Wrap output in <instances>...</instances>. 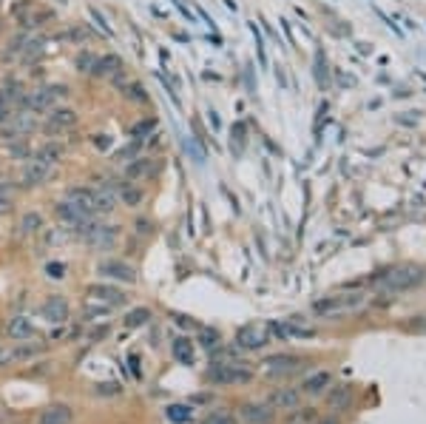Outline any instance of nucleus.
Here are the masks:
<instances>
[{
	"label": "nucleus",
	"instance_id": "1",
	"mask_svg": "<svg viewBox=\"0 0 426 424\" xmlns=\"http://www.w3.org/2000/svg\"><path fill=\"white\" fill-rule=\"evenodd\" d=\"M9 14H12V21L21 26V32H34V29L46 26L49 21H54V12L40 6L37 0H14L9 6Z\"/></svg>",
	"mask_w": 426,
	"mask_h": 424
},
{
	"label": "nucleus",
	"instance_id": "2",
	"mask_svg": "<svg viewBox=\"0 0 426 424\" xmlns=\"http://www.w3.org/2000/svg\"><path fill=\"white\" fill-rule=\"evenodd\" d=\"M250 379H253V370L247 368L245 362H236V359H230V362H210V368H208V381L210 384H216V388H230V384H247Z\"/></svg>",
	"mask_w": 426,
	"mask_h": 424
},
{
	"label": "nucleus",
	"instance_id": "3",
	"mask_svg": "<svg viewBox=\"0 0 426 424\" xmlns=\"http://www.w3.org/2000/svg\"><path fill=\"white\" fill-rule=\"evenodd\" d=\"M66 94H68L66 86H40V89H32V91H26L21 108L23 111H32V114H43V111L54 108L57 103L66 97Z\"/></svg>",
	"mask_w": 426,
	"mask_h": 424
},
{
	"label": "nucleus",
	"instance_id": "4",
	"mask_svg": "<svg viewBox=\"0 0 426 424\" xmlns=\"http://www.w3.org/2000/svg\"><path fill=\"white\" fill-rule=\"evenodd\" d=\"M267 344H270L267 325L250 322V325H242L236 331V348H242V351H262V348H267Z\"/></svg>",
	"mask_w": 426,
	"mask_h": 424
},
{
	"label": "nucleus",
	"instance_id": "5",
	"mask_svg": "<svg viewBox=\"0 0 426 424\" xmlns=\"http://www.w3.org/2000/svg\"><path fill=\"white\" fill-rule=\"evenodd\" d=\"M54 214H57V220H60L71 234H77L80 237L83 231H86V225L91 222V214H86V211H80L74 202H68V200H63V202H57V208H54Z\"/></svg>",
	"mask_w": 426,
	"mask_h": 424
},
{
	"label": "nucleus",
	"instance_id": "6",
	"mask_svg": "<svg viewBox=\"0 0 426 424\" xmlns=\"http://www.w3.org/2000/svg\"><path fill=\"white\" fill-rule=\"evenodd\" d=\"M364 302L361 294H347V296H327V299H318L313 305V311L318 316H336V314H344V311H353Z\"/></svg>",
	"mask_w": 426,
	"mask_h": 424
},
{
	"label": "nucleus",
	"instance_id": "7",
	"mask_svg": "<svg viewBox=\"0 0 426 424\" xmlns=\"http://www.w3.org/2000/svg\"><path fill=\"white\" fill-rule=\"evenodd\" d=\"M80 237L97 250H108V248H114V242H117L120 231H117V225H94V222H88Z\"/></svg>",
	"mask_w": 426,
	"mask_h": 424
},
{
	"label": "nucleus",
	"instance_id": "8",
	"mask_svg": "<svg viewBox=\"0 0 426 424\" xmlns=\"http://www.w3.org/2000/svg\"><path fill=\"white\" fill-rule=\"evenodd\" d=\"M421 279V271L418 268H395V271H390L386 276H381V291H406V287H412L415 282Z\"/></svg>",
	"mask_w": 426,
	"mask_h": 424
},
{
	"label": "nucleus",
	"instance_id": "9",
	"mask_svg": "<svg viewBox=\"0 0 426 424\" xmlns=\"http://www.w3.org/2000/svg\"><path fill=\"white\" fill-rule=\"evenodd\" d=\"M97 274H100L103 279H111V282H123V285H131V282H137V271L123 262V259H105L97 265Z\"/></svg>",
	"mask_w": 426,
	"mask_h": 424
},
{
	"label": "nucleus",
	"instance_id": "10",
	"mask_svg": "<svg viewBox=\"0 0 426 424\" xmlns=\"http://www.w3.org/2000/svg\"><path fill=\"white\" fill-rule=\"evenodd\" d=\"M51 171H54V165H49V163H43V160L32 157V160L23 165V171H21V188H40V185L51 177Z\"/></svg>",
	"mask_w": 426,
	"mask_h": 424
},
{
	"label": "nucleus",
	"instance_id": "11",
	"mask_svg": "<svg viewBox=\"0 0 426 424\" xmlns=\"http://www.w3.org/2000/svg\"><path fill=\"white\" fill-rule=\"evenodd\" d=\"M86 294H88V299H97V302H103V305H108V307H120V305L128 302L125 291H120L117 285H105V282L91 285Z\"/></svg>",
	"mask_w": 426,
	"mask_h": 424
},
{
	"label": "nucleus",
	"instance_id": "12",
	"mask_svg": "<svg viewBox=\"0 0 426 424\" xmlns=\"http://www.w3.org/2000/svg\"><path fill=\"white\" fill-rule=\"evenodd\" d=\"M40 314L49 325H66L68 322V302L60 294H54L40 305Z\"/></svg>",
	"mask_w": 426,
	"mask_h": 424
},
{
	"label": "nucleus",
	"instance_id": "13",
	"mask_svg": "<svg viewBox=\"0 0 426 424\" xmlns=\"http://www.w3.org/2000/svg\"><path fill=\"white\" fill-rule=\"evenodd\" d=\"M276 416V410L270 408V404H259V401H247L239 408V419L245 424H270Z\"/></svg>",
	"mask_w": 426,
	"mask_h": 424
},
{
	"label": "nucleus",
	"instance_id": "14",
	"mask_svg": "<svg viewBox=\"0 0 426 424\" xmlns=\"http://www.w3.org/2000/svg\"><path fill=\"white\" fill-rule=\"evenodd\" d=\"M157 174H160V163L151 160V157H142V154L137 160L125 163V180H151Z\"/></svg>",
	"mask_w": 426,
	"mask_h": 424
},
{
	"label": "nucleus",
	"instance_id": "15",
	"mask_svg": "<svg viewBox=\"0 0 426 424\" xmlns=\"http://www.w3.org/2000/svg\"><path fill=\"white\" fill-rule=\"evenodd\" d=\"M324 401H327V408H330L333 413H341V410L350 408L353 388H350V384H330V388L324 390Z\"/></svg>",
	"mask_w": 426,
	"mask_h": 424
},
{
	"label": "nucleus",
	"instance_id": "16",
	"mask_svg": "<svg viewBox=\"0 0 426 424\" xmlns=\"http://www.w3.org/2000/svg\"><path fill=\"white\" fill-rule=\"evenodd\" d=\"M301 359L299 356H290V353H281V356H267L262 362V370L270 373V376H284V373H293L299 370Z\"/></svg>",
	"mask_w": 426,
	"mask_h": 424
},
{
	"label": "nucleus",
	"instance_id": "17",
	"mask_svg": "<svg viewBox=\"0 0 426 424\" xmlns=\"http://www.w3.org/2000/svg\"><path fill=\"white\" fill-rule=\"evenodd\" d=\"M301 404V390L299 388H276L270 393V408L273 410H296Z\"/></svg>",
	"mask_w": 426,
	"mask_h": 424
},
{
	"label": "nucleus",
	"instance_id": "18",
	"mask_svg": "<svg viewBox=\"0 0 426 424\" xmlns=\"http://www.w3.org/2000/svg\"><path fill=\"white\" fill-rule=\"evenodd\" d=\"M117 194L108 185H97L94 188V217H111L114 208H117Z\"/></svg>",
	"mask_w": 426,
	"mask_h": 424
},
{
	"label": "nucleus",
	"instance_id": "19",
	"mask_svg": "<svg viewBox=\"0 0 426 424\" xmlns=\"http://www.w3.org/2000/svg\"><path fill=\"white\" fill-rule=\"evenodd\" d=\"M51 114H49V120H46V128L49 131H66V128H71V126H77V111L74 108H63V106H54V108H49Z\"/></svg>",
	"mask_w": 426,
	"mask_h": 424
},
{
	"label": "nucleus",
	"instance_id": "20",
	"mask_svg": "<svg viewBox=\"0 0 426 424\" xmlns=\"http://www.w3.org/2000/svg\"><path fill=\"white\" fill-rule=\"evenodd\" d=\"M6 336L14 339V342H29L34 336V322L29 316H23V314L12 316L9 325H6Z\"/></svg>",
	"mask_w": 426,
	"mask_h": 424
},
{
	"label": "nucleus",
	"instance_id": "21",
	"mask_svg": "<svg viewBox=\"0 0 426 424\" xmlns=\"http://www.w3.org/2000/svg\"><path fill=\"white\" fill-rule=\"evenodd\" d=\"M74 421V410L68 404H49L46 410H40L37 424H71Z\"/></svg>",
	"mask_w": 426,
	"mask_h": 424
},
{
	"label": "nucleus",
	"instance_id": "22",
	"mask_svg": "<svg viewBox=\"0 0 426 424\" xmlns=\"http://www.w3.org/2000/svg\"><path fill=\"white\" fill-rule=\"evenodd\" d=\"M333 384V376L327 373V370H316V373H310V376H304V381H301V393H307V396H324V390Z\"/></svg>",
	"mask_w": 426,
	"mask_h": 424
},
{
	"label": "nucleus",
	"instance_id": "23",
	"mask_svg": "<svg viewBox=\"0 0 426 424\" xmlns=\"http://www.w3.org/2000/svg\"><path fill=\"white\" fill-rule=\"evenodd\" d=\"M123 71V57L120 54H100L97 57V63L91 69L94 77H114Z\"/></svg>",
	"mask_w": 426,
	"mask_h": 424
},
{
	"label": "nucleus",
	"instance_id": "24",
	"mask_svg": "<svg viewBox=\"0 0 426 424\" xmlns=\"http://www.w3.org/2000/svg\"><path fill=\"white\" fill-rule=\"evenodd\" d=\"M66 200H68V202H74L80 211H86V214H91V217H94V188H86V185L68 188Z\"/></svg>",
	"mask_w": 426,
	"mask_h": 424
},
{
	"label": "nucleus",
	"instance_id": "25",
	"mask_svg": "<svg viewBox=\"0 0 426 424\" xmlns=\"http://www.w3.org/2000/svg\"><path fill=\"white\" fill-rule=\"evenodd\" d=\"M171 353L173 359H177L179 364H185V368H190L193 362H197V353H193V342L188 336H177L171 342Z\"/></svg>",
	"mask_w": 426,
	"mask_h": 424
},
{
	"label": "nucleus",
	"instance_id": "26",
	"mask_svg": "<svg viewBox=\"0 0 426 424\" xmlns=\"http://www.w3.org/2000/svg\"><path fill=\"white\" fill-rule=\"evenodd\" d=\"M46 225H43V217L37 214V211H29V214L21 217V222H17V234L21 237H34V234H40Z\"/></svg>",
	"mask_w": 426,
	"mask_h": 424
},
{
	"label": "nucleus",
	"instance_id": "27",
	"mask_svg": "<svg viewBox=\"0 0 426 424\" xmlns=\"http://www.w3.org/2000/svg\"><path fill=\"white\" fill-rule=\"evenodd\" d=\"M165 419L171 421V424H190L193 421V408L185 401H179V404H168L165 408Z\"/></svg>",
	"mask_w": 426,
	"mask_h": 424
},
{
	"label": "nucleus",
	"instance_id": "28",
	"mask_svg": "<svg viewBox=\"0 0 426 424\" xmlns=\"http://www.w3.org/2000/svg\"><path fill=\"white\" fill-rule=\"evenodd\" d=\"M117 200H120L123 205H128V208H137V205H142V200H145V191H142L140 185L125 182V185L117 191Z\"/></svg>",
	"mask_w": 426,
	"mask_h": 424
},
{
	"label": "nucleus",
	"instance_id": "29",
	"mask_svg": "<svg viewBox=\"0 0 426 424\" xmlns=\"http://www.w3.org/2000/svg\"><path fill=\"white\" fill-rule=\"evenodd\" d=\"M32 157H37V160H43V163H49V165H57L63 160V145L60 143H43L40 148H37Z\"/></svg>",
	"mask_w": 426,
	"mask_h": 424
},
{
	"label": "nucleus",
	"instance_id": "30",
	"mask_svg": "<svg viewBox=\"0 0 426 424\" xmlns=\"http://www.w3.org/2000/svg\"><path fill=\"white\" fill-rule=\"evenodd\" d=\"M91 393L97 399H117V396L125 393V388L120 381H100V384H94V388H91Z\"/></svg>",
	"mask_w": 426,
	"mask_h": 424
},
{
	"label": "nucleus",
	"instance_id": "31",
	"mask_svg": "<svg viewBox=\"0 0 426 424\" xmlns=\"http://www.w3.org/2000/svg\"><path fill=\"white\" fill-rule=\"evenodd\" d=\"M140 154H142V143L140 140H131L128 145H123V148H117V151H114V163H131V160H137L140 157Z\"/></svg>",
	"mask_w": 426,
	"mask_h": 424
},
{
	"label": "nucleus",
	"instance_id": "32",
	"mask_svg": "<svg viewBox=\"0 0 426 424\" xmlns=\"http://www.w3.org/2000/svg\"><path fill=\"white\" fill-rule=\"evenodd\" d=\"M153 134H157V120H142V123H137V126H131L128 137L142 143L145 137H153Z\"/></svg>",
	"mask_w": 426,
	"mask_h": 424
},
{
	"label": "nucleus",
	"instance_id": "33",
	"mask_svg": "<svg viewBox=\"0 0 426 424\" xmlns=\"http://www.w3.org/2000/svg\"><path fill=\"white\" fill-rule=\"evenodd\" d=\"M202 424H236V416L230 413L227 408H216V410H208Z\"/></svg>",
	"mask_w": 426,
	"mask_h": 424
},
{
	"label": "nucleus",
	"instance_id": "34",
	"mask_svg": "<svg viewBox=\"0 0 426 424\" xmlns=\"http://www.w3.org/2000/svg\"><path fill=\"white\" fill-rule=\"evenodd\" d=\"M114 311V307H108V305H103V302H97V299H86V307H83V316L86 319H97V316H108Z\"/></svg>",
	"mask_w": 426,
	"mask_h": 424
},
{
	"label": "nucleus",
	"instance_id": "35",
	"mask_svg": "<svg viewBox=\"0 0 426 424\" xmlns=\"http://www.w3.org/2000/svg\"><path fill=\"white\" fill-rule=\"evenodd\" d=\"M199 344H202L205 351H213V353H216V351L222 348V336H219L216 331H208V327H205V331H199Z\"/></svg>",
	"mask_w": 426,
	"mask_h": 424
},
{
	"label": "nucleus",
	"instance_id": "36",
	"mask_svg": "<svg viewBox=\"0 0 426 424\" xmlns=\"http://www.w3.org/2000/svg\"><path fill=\"white\" fill-rule=\"evenodd\" d=\"M148 322H151V311H148V307H134V311H128V316H125V325L128 327H142Z\"/></svg>",
	"mask_w": 426,
	"mask_h": 424
},
{
	"label": "nucleus",
	"instance_id": "37",
	"mask_svg": "<svg viewBox=\"0 0 426 424\" xmlns=\"http://www.w3.org/2000/svg\"><path fill=\"white\" fill-rule=\"evenodd\" d=\"M97 57H100V54H94V51H80V54H77V69H80L83 74H91V69H94V63H97Z\"/></svg>",
	"mask_w": 426,
	"mask_h": 424
},
{
	"label": "nucleus",
	"instance_id": "38",
	"mask_svg": "<svg viewBox=\"0 0 426 424\" xmlns=\"http://www.w3.org/2000/svg\"><path fill=\"white\" fill-rule=\"evenodd\" d=\"M68 239V234H63V228H51V231H43V245L49 248H54V245H60V242H66Z\"/></svg>",
	"mask_w": 426,
	"mask_h": 424
},
{
	"label": "nucleus",
	"instance_id": "39",
	"mask_svg": "<svg viewBox=\"0 0 426 424\" xmlns=\"http://www.w3.org/2000/svg\"><path fill=\"white\" fill-rule=\"evenodd\" d=\"M88 17H91V21H94V26L97 29H100L105 37H114V29L105 23V17H103V12H97V9H88Z\"/></svg>",
	"mask_w": 426,
	"mask_h": 424
},
{
	"label": "nucleus",
	"instance_id": "40",
	"mask_svg": "<svg viewBox=\"0 0 426 424\" xmlns=\"http://www.w3.org/2000/svg\"><path fill=\"white\" fill-rule=\"evenodd\" d=\"M123 89H125V97L128 100H145V89L140 83H125Z\"/></svg>",
	"mask_w": 426,
	"mask_h": 424
},
{
	"label": "nucleus",
	"instance_id": "41",
	"mask_svg": "<svg viewBox=\"0 0 426 424\" xmlns=\"http://www.w3.org/2000/svg\"><path fill=\"white\" fill-rule=\"evenodd\" d=\"M46 276L49 279H63L66 276V262H49L46 265Z\"/></svg>",
	"mask_w": 426,
	"mask_h": 424
},
{
	"label": "nucleus",
	"instance_id": "42",
	"mask_svg": "<svg viewBox=\"0 0 426 424\" xmlns=\"http://www.w3.org/2000/svg\"><path fill=\"white\" fill-rule=\"evenodd\" d=\"M91 143H94V148H108L111 137H108V134H97V137H91Z\"/></svg>",
	"mask_w": 426,
	"mask_h": 424
},
{
	"label": "nucleus",
	"instance_id": "43",
	"mask_svg": "<svg viewBox=\"0 0 426 424\" xmlns=\"http://www.w3.org/2000/svg\"><path fill=\"white\" fill-rule=\"evenodd\" d=\"M9 362H14V351L12 348H0V368L9 364Z\"/></svg>",
	"mask_w": 426,
	"mask_h": 424
},
{
	"label": "nucleus",
	"instance_id": "44",
	"mask_svg": "<svg viewBox=\"0 0 426 424\" xmlns=\"http://www.w3.org/2000/svg\"><path fill=\"white\" fill-rule=\"evenodd\" d=\"M14 191V185H12V180H6V177H0V197H9Z\"/></svg>",
	"mask_w": 426,
	"mask_h": 424
},
{
	"label": "nucleus",
	"instance_id": "45",
	"mask_svg": "<svg viewBox=\"0 0 426 424\" xmlns=\"http://www.w3.org/2000/svg\"><path fill=\"white\" fill-rule=\"evenodd\" d=\"M134 228H137V234H151V222L148 220H137V222H134Z\"/></svg>",
	"mask_w": 426,
	"mask_h": 424
},
{
	"label": "nucleus",
	"instance_id": "46",
	"mask_svg": "<svg viewBox=\"0 0 426 424\" xmlns=\"http://www.w3.org/2000/svg\"><path fill=\"white\" fill-rule=\"evenodd\" d=\"M9 208H12V200L9 197H0V217L9 214Z\"/></svg>",
	"mask_w": 426,
	"mask_h": 424
},
{
	"label": "nucleus",
	"instance_id": "47",
	"mask_svg": "<svg viewBox=\"0 0 426 424\" xmlns=\"http://www.w3.org/2000/svg\"><path fill=\"white\" fill-rule=\"evenodd\" d=\"M318 424H338V419H321Z\"/></svg>",
	"mask_w": 426,
	"mask_h": 424
}]
</instances>
